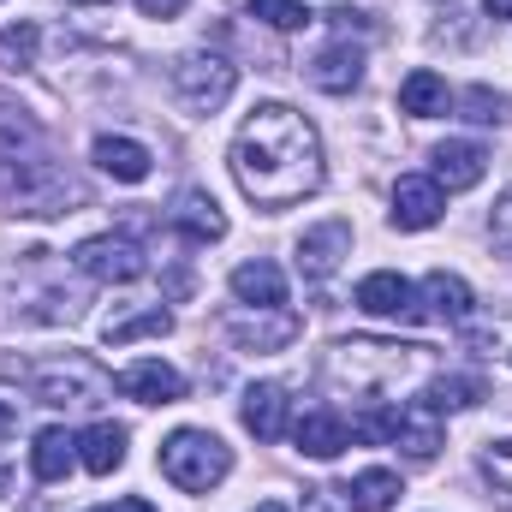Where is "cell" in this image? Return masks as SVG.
I'll return each instance as SVG.
<instances>
[{
    "instance_id": "1",
    "label": "cell",
    "mask_w": 512,
    "mask_h": 512,
    "mask_svg": "<svg viewBox=\"0 0 512 512\" xmlns=\"http://www.w3.org/2000/svg\"><path fill=\"white\" fill-rule=\"evenodd\" d=\"M227 161H233L239 191L251 197L256 209H268V215L316 197L322 179H328L322 137H316V126L298 108H286V102H256L251 114H245V126H239V137H233V155Z\"/></svg>"
},
{
    "instance_id": "2",
    "label": "cell",
    "mask_w": 512,
    "mask_h": 512,
    "mask_svg": "<svg viewBox=\"0 0 512 512\" xmlns=\"http://www.w3.org/2000/svg\"><path fill=\"white\" fill-rule=\"evenodd\" d=\"M233 471V447L209 429H173L161 441V477L185 495H209L215 483H227Z\"/></svg>"
},
{
    "instance_id": "3",
    "label": "cell",
    "mask_w": 512,
    "mask_h": 512,
    "mask_svg": "<svg viewBox=\"0 0 512 512\" xmlns=\"http://www.w3.org/2000/svg\"><path fill=\"white\" fill-rule=\"evenodd\" d=\"M0 203H12L18 215H72L66 203H78V185L54 167V161H0Z\"/></svg>"
},
{
    "instance_id": "4",
    "label": "cell",
    "mask_w": 512,
    "mask_h": 512,
    "mask_svg": "<svg viewBox=\"0 0 512 512\" xmlns=\"http://www.w3.org/2000/svg\"><path fill=\"white\" fill-rule=\"evenodd\" d=\"M102 399H114V376L84 358V352H66L60 364H42L36 370V405H60V411H96Z\"/></svg>"
},
{
    "instance_id": "5",
    "label": "cell",
    "mask_w": 512,
    "mask_h": 512,
    "mask_svg": "<svg viewBox=\"0 0 512 512\" xmlns=\"http://www.w3.org/2000/svg\"><path fill=\"white\" fill-rule=\"evenodd\" d=\"M167 78H173V96L185 114H221L239 90V66H227L221 54H179Z\"/></svg>"
},
{
    "instance_id": "6",
    "label": "cell",
    "mask_w": 512,
    "mask_h": 512,
    "mask_svg": "<svg viewBox=\"0 0 512 512\" xmlns=\"http://www.w3.org/2000/svg\"><path fill=\"white\" fill-rule=\"evenodd\" d=\"M227 334H233L239 352H286L304 334V316L286 310V304H274V310H239V316H227Z\"/></svg>"
},
{
    "instance_id": "7",
    "label": "cell",
    "mask_w": 512,
    "mask_h": 512,
    "mask_svg": "<svg viewBox=\"0 0 512 512\" xmlns=\"http://www.w3.org/2000/svg\"><path fill=\"white\" fill-rule=\"evenodd\" d=\"M358 310L376 316V322H423L429 316V304H417V286L393 268H376V274L358 280Z\"/></svg>"
},
{
    "instance_id": "8",
    "label": "cell",
    "mask_w": 512,
    "mask_h": 512,
    "mask_svg": "<svg viewBox=\"0 0 512 512\" xmlns=\"http://www.w3.org/2000/svg\"><path fill=\"white\" fill-rule=\"evenodd\" d=\"M72 262H78V274H90V280H102V286H126V280H137V274L149 268L143 251H137L131 239H120V233L84 239V245L72 251Z\"/></svg>"
},
{
    "instance_id": "9",
    "label": "cell",
    "mask_w": 512,
    "mask_h": 512,
    "mask_svg": "<svg viewBox=\"0 0 512 512\" xmlns=\"http://www.w3.org/2000/svg\"><path fill=\"white\" fill-rule=\"evenodd\" d=\"M441 215H447V197H441L435 179L405 173V179L393 185V227H399V233H429Z\"/></svg>"
},
{
    "instance_id": "10",
    "label": "cell",
    "mask_w": 512,
    "mask_h": 512,
    "mask_svg": "<svg viewBox=\"0 0 512 512\" xmlns=\"http://www.w3.org/2000/svg\"><path fill=\"white\" fill-rule=\"evenodd\" d=\"M114 387H120L126 399H137V405H179V399H185V376H179L173 364H161V358L126 364V370L114 376Z\"/></svg>"
},
{
    "instance_id": "11",
    "label": "cell",
    "mask_w": 512,
    "mask_h": 512,
    "mask_svg": "<svg viewBox=\"0 0 512 512\" xmlns=\"http://www.w3.org/2000/svg\"><path fill=\"white\" fill-rule=\"evenodd\" d=\"M352 256V221H322L298 239V274L304 280H328L340 262Z\"/></svg>"
},
{
    "instance_id": "12",
    "label": "cell",
    "mask_w": 512,
    "mask_h": 512,
    "mask_svg": "<svg viewBox=\"0 0 512 512\" xmlns=\"http://www.w3.org/2000/svg\"><path fill=\"white\" fill-rule=\"evenodd\" d=\"M483 173H489V149H483V143H471V137L435 143V185H441V191H471Z\"/></svg>"
},
{
    "instance_id": "13",
    "label": "cell",
    "mask_w": 512,
    "mask_h": 512,
    "mask_svg": "<svg viewBox=\"0 0 512 512\" xmlns=\"http://www.w3.org/2000/svg\"><path fill=\"white\" fill-rule=\"evenodd\" d=\"M310 84H316V90H328V96H352V90L364 84V48H352L346 36H340V42H328V48L310 60Z\"/></svg>"
},
{
    "instance_id": "14",
    "label": "cell",
    "mask_w": 512,
    "mask_h": 512,
    "mask_svg": "<svg viewBox=\"0 0 512 512\" xmlns=\"http://www.w3.org/2000/svg\"><path fill=\"white\" fill-rule=\"evenodd\" d=\"M173 233L185 245H215V239H227V215H221V203L209 191H185L173 203Z\"/></svg>"
},
{
    "instance_id": "15",
    "label": "cell",
    "mask_w": 512,
    "mask_h": 512,
    "mask_svg": "<svg viewBox=\"0 0 512 512\" xmlns=\"http://www.w3.org/2000/svg\"><path fill=\"white\" fill-rule=\"evenodd\" d=\"M292 441H298V453H310V459H340V453L352 447V429H346L340 411H304V417L292 423Z\"/></svg>"
},
{
    "instance_id": "16",
    "label": "cell",
    "mask_w": 512,
    "mask_h": 512,
    "mask_svg": "<svg viewBox=\"0 0 512 512\" xmlns=\"http://www.w3.org/2000/svg\"><path fill=\"white\" fill-rule=\"evenodd\" d=\"M239 417H245V429H251L256 441H280V429H286V387H280V382L245 387Z\"/></svg>"
},
{
    "instance_id": "17",
    "label": "cell",
    "mask_w": 512,
    "mask_h": 512,
    "mask_svg": "<svg viewBox=\"0 0 512 512\" xmlns=\"http://www.w3.org/2000/svg\"><path fill=\"white\" fill-rule=\"evenodd\" d=\"M126 423H90L84 435H78V459H84V471H96V477H114L120 465H126Z\"/></svg>"
},
{
    "instance_id": "18",
    "label": "cell",
    "mask_w": 512,
    "mask_h": 512,
    "mask_svg": "<svg viewBox=\"0 0 512 512\" xmlns=\"http://www.w3.org/2000/svg\"><path fill=\"white\" fill-rule=\"evenodd\" d=\"M393 447H399L411 465H435V453H441V423H435V411H429V405H417V411H399Z\"/></svg>"
},
{
    "instance_id": "19",
    "label": "cell",
    "mask_w": 512,
    "mask_h": 512,
    "mask_svg": "<svg viewBox=\"0 0 512 512\" xmlns=\"http://www.w3.org/2000/svg\"><path fill=\"white\" fill-rule=\"evenodd\" d=\"M233 292H239V304L274 310V304H286V274H280L268 256H256V262H239V268H233Z\"/></svg>"
},
{
    "instance_id": "20",
    "label": "cell",
    "mask_w": 512,
    "mask_h": 512,
    "mask_svg": "<svg viewBox=\"0 0 512 512\" xmlns=\"http://www.w3.org/2000/svg\"><path fill=\"white\" fill-rule=\"evenodd\" d=\"M90 155H96V167H102L108 179H120V185H143V179H149V167H155V161H149V149H143V143H131V137H96V149H90Z\"/></svg>"
},
{
    "instance_id": "21",
    "label": "cell",
    "mask_w": 512,
    "mask_h": 512,
    "mask_svg": "<svg viewBox=\"0 0 512 512\" xmlns=\"http://www.w3.org/2000/svg\"><path fill=\"white\" fill-rule=\"evenodd\" d=\"M334 495H340V507H346V512H387L405 489H399V477H393V471H358V477H352V483H340Z\"/></svg>"
},
{
    "instance_id": "22",
    "label": "cell",
    "mask_w": 512,
    "mask_h": 512,
    "mask_svg": "<svg viewBox=\"0 0 512 512\" xmlns=\"http://www.w3.org/2000/svg\"><path fill=\"white\" fill-rule=\"evenodd\" d=\"M447 78L441 72H429V66H417L405 84H399V114H411V120H435V114H447Z\"/></svg>"
},
{
    "instance_id": "23",
    "label": "cell",
    "mask_w": 512,
    "mask_h": 512,
    "mask_svg": "<svg viewBox=\"0 0 512 512\" xmlns=\"http://www.w3.org/2000/svg\"><path fill=\"white\" fill-rule=\"evenodd\" d=\"M423 298H429V316L459 322V328L471 322V304H477V298H471V286H465L459 274H447V268H435V274L423 280Z\"/></svg>"
},
{
    "instance_id": "24",
    "label": "cell",
    "mask_w": 512,
    "mask_h": 512,
    "mask_svg": "<svg viewBox=\"0 0 512 512\" xmlns=\"http://www.w3.org/2000/svg\"><path fill=\"white\" fill-rule=\"evenodd\" d=\"M72 459H78V435H66V429H42L36 447H30V471H36V483H60V477L72 471Z\"/></svg>"
},
{
    "instance_id": "25",
    "label": "cell",
    "mask_w": 512,
    "mask_h": 512,
    "mask_svg": "<svg viewBox=\"0 0 512 512\" xmlns=\"http://www.w3.org/2000/svg\"><path fill=\"white\" fill-rule=\"evenodd\" d=\"M173 328V316L155 304V310H131V316H114L108 328H102V340L108 346H131V340H143V334H167Z\"/></svg>"
},
{
    "instance_id": "26",
    "label": "cell",
    "mask_w": 512,
    "mask_h": 512,
    "mask_svg": "<svg viewBox=\"0 0 512 512\" xmlns=\"http://www.w3.org/2000/svg\"><path fill=\"white\" fill-rule=\"evenodd\" d=\"M36 48H42V30H36L30 18H18V24H6V30H0V66H6V72L36 66Z\"/></svg>"
},
{
    "instance_id": "27",
    "label": "cell",
    "mask_w": 512,
    "mask_h": 512,
    "mask_svg": "<svg viewBox=\"0 0 512 512\" xmlns=\"http://www.w3.org/2000/svg\"><path fill=\"white\" fill-rule=\"evenodd\" d=\"M483 399V382L477 376H441V382H429V411H465V405H477Z\"/></svg>"
},
{
    "instance_id": "28",
    "label": "cell",
    "mask_w": 512,
    "mask_h": 512,
    "mask_svg": "<svg viewBox=\"0 0 512 512\" xmlns=\"http://www.w3.org/2000/svg\"><path fill=\"white\" fill-rule=\"evenodd\" d=\"M483 477L495 483L501 507L512 512V435H501V441H489V447H483Z\"/></svg>"
},
{
    "instance_id": "29",
    "label": "cell",
    "mask_w": 512,
    "mask_h": 512,
    "mask_svg": "<svg viewBox=\"0 0 512 512\" xmlns=\"http://www.w3.org/2000/svg\"><path fill=\"white\" fill-rule=\"evenodd\" d=\"M251 18H262L268 30H304L310 6L304 0H251Z\"/></svg>"
},
{
    "instance_id": "30",
    "label": "cell",
    "mask_w": 512,
    "mask_h": 512,
    "mask_svg": "<svg viewBox=\"0 0 512 512\" xmlns=\"http://www.w3.org/2000/svg\"><path fill=\"white\" fill-rule=\"evenodd\" d=\"M459 108H465L471 126H495V120H501V96H495L489 84H471V90L459 96Z\"/></svg>"
},
{
    "instance_id": "31",
    "label": "cell",
    "mask_w": 512,
    "mask_h": 512,
    "mask_svg": "<svg viewBox=\"0 0 512 512\" xmlns=\"http://www.w3.org/2000/svg\"><path fill=\"white\" fill-rule=\"evenodd\" d=\"M18 143H36V120H24V108H6L0 102V149L18 155Z\"/></svg>"
},
{
    "instance_id": "32",
    "label": "cell",
    "mask_w": 512,
    "mask_h": 512,
    "mask_svg": "<svg viewBox=\"0 0 512 512\" xmlns=\"http://www.w3.org/2000/svg\"><path fill=\"white\" fill-rule=\"evenodd\" d=\"M489 233H495V245L512 251V185L501 191V203H495V221H489Z\"/></svg>"
},
{
    "instance_id": "33",
    "label": "cell",
    "mask_w": 512,
    "mask_h": 512,
    "mask_svg": "<svg viewBox=\"0 0 512 512\" xmlns=\"http://www.w3.org/2000/svg\"><path fill=\"white\" fill-rule=\"evenodd\" d=\"M328 24H334V30H376V24H370L364 12H352V6H334V12H328Z\"/></svg>"
},
{
    "instance_id": "34",
    "label": "cell",
    "mask_w": 512,
    "mask_h": 512,
    "mask_svg": "<svg viewBox=\"0 0 512 512\" xmlns=\"http://www.w3.org/2000/svg\"><path fill=\"white\" fill-rule=\"evenodd\" d=\"M191 0H137V12L143 18H173V12H185Z\"/></svg>"
},
{
    "instance_id": "35",
    "label": "cell",
    "mask_w": 512,
    "mask_h": 512,
    "mask_svg": "<svg viewBox=\"0 0 512 512\" xmlns=\"http://www.w3.org/2000/svg\"><path fill=\"white\" fill-rule=\"evenodd\" d=\"M18 405H24V399H12V393L0 387V435H12V429H18Z\"/></svg>"
},
{
    "instance_id": "36",
    "label": "cell",
    "mask_w": 512,
    "mask_h": 512,
    "mask_svg": "<svg viewBox=\"0 0 512 512\" xmlns=\"http://www.w3.org/2000/svg\"><path fill=\"white\" fill-rule=\"evenodd\" d=\"M102 512H155V507H149V501H143V495H120V501H114V507H102Z\"/></svg>"
},
{
    "instance_id": "37",
    "label": "cell",
    "mask_w": 512,
    "mask_h": 512,
    "mask_svg": "<svg viewBox=\"0 0 512 512\" xmlns=\"http://www.w3.org/2000/svg\"><path fill=\"white\" fill-rule=\"evenodd\" d=\"M483 12H489V18L501 24V18H512V0H483Z\"/></svg>"
},
{
    "instance_id": "38",
    "label": "cell",
    "mask_w": 512,
    "mask_h": 512,
    "mask_svg": "<svg viewBox=\"0 0 512 512\" xmlns=\"http://www.w3.org/2000/svg\"><path fill=\"white\" fill-rule=\"evenodd\" d=\"M6 489H12V465L0 459V495H6Z\"/></svg>"
},
{
    "instance_id": "39",
    "label": "cell",
    "mask_w": 512,
    "mask_h": 512,
    "mask_svg": "<svg viewBox=\"0 0 512 512\" xmlns=\"http://www.w3.org/2000/svg\"><path fill=\"white\" fill-rule=\"evenodd\" d=\"M256 512H292V507H286V501H262Z\"/></svg>"
},
{
    "instance_id": "40",
    "label": "cell",
    "mask_w": 512,
    "mask_h": 512,
    "mask_svg": "<svg viewBox=\"0 0 512 512\" xmlns=\"http://www.w3.org/2000/svg\"><path fill=\"white\" fill-rule=\"evenodd\" d=\"M72 6H108V0H72Z\"/></svg>"
}]
</instances>
